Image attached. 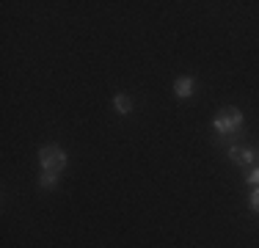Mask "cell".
<instances>
[{
	"label": "cell",
	"instance_id": "obj_6",
	"mask_svg": "<svg viewBox=\"0 0 259 248\" xmlns=\"http://www.w3.org/2000/svg\"><path fill=\"white\" fill-rule=\"evenodd\" d=\"M58 179H61V174L41 171V174H39V188H41V190H53L55 185H58Z\"/></svg>",
	"mask_w": 259,
	"mask_h": 248
},
{
	"label": "cell",
	"instance_id": "obj_9",
	"mask_svg": "<svg viewBox=\"0 0 259 248\" xmlns=\"http://www.w3.org/2000/svg\"><path fill=\"white\" fill-rule=\"evenodd\" d=\"M226 157H229V160H232V163H237V157H240V149H237V146H234V144H232L229 149H226Z\"/></svg>",
	"mask_w": 259,
	"mask_h": 248
},
{
	"label": "cell",
	"instance_id": "obj_10",
	"mask_svg": "<svg viewBox=\"0 0 259 248\" xmlns=\"http://www.w3.org/2000/svg\"><path fill=\"white\" fill-rule=\"evenodd\" d=\"M256 160H259V152H256Z\"/></svg>",
	"mask_w": 259,
	"mask_h": 248
},
{
	"label": "cell",
	"instance_id": "obj_1",
	"mask_svg": "<svg viewBox=\"0 0 259 248\" xmlns=\"http://www.w3.org/2000/svg\"><path fill=\"white\" fill-rule=\"evenodd\" d=\"M243 110L240 108H224L218 116L212 119V130L215 135H221V138H232V135H237L240 130H243Z\"/></svg>",
	"mask_w": 259,
	"mask_h": 248
},
{
	"label": "cell",
	"instance_id": "obj_7",
	"mask_svg": "<svg viewBox=\"0 0 259 248\" xmlns=\"http://www.w3.org/2000/svg\"><path fill=\"white\" fill-rule=\"evenodd\" d=\"M248 207L251 213L259 215V188H251V196H248Z\"/></svg>",
	"mask_w": 259,
	"mask_h": 248
},
{
	"label": "cell",
	"instance_id": "obj_5",
	"mask_svg": "<svg viewBox=\"0 0 259 248\" xmlns=\"http://www.w3.org/2000/svg\"><path fill=\"white\" fill-rule=\"evenodd\" d=\"M256 163V152L254 149H240V157H237V169H251V166Z\"/></svg>",
	"mask_w": 259,
	"mask_h": 248
},
{
	"label": "cell",
	"instance_id": "obj_2",
	"mask_svg": "<svg viewBox=\"0 0 259 248\" xmlns=\"http://www.w3.org/2000/svg\"><path fill=\"white\" fill-rule=\"evenodd\" d=\"M39 166H41V171L61 174V171L66 169V166H69V154H66L61 146L47 144V146H41V149H39Z\"/></svg>",
	"mask_w": 259,
	"mask_h": 248
},
{
	"label": "cell",
	"instance_id": "obj_3",
	"mask_svg": "<svg viewBox=\"0 0 259 248\" xmlns=\"http://www.w3.org/2000/svg\"><path fill=\"white\" fill-rule=\"evenodd\" d=\"M196 91V77H190V74H185V77H177L174 80V94L180 99H190Z\"/></svg>",
	"mask_w": 259,
	"mask_h": 248
},
{
	"label": "cell",
	"instance_id": "obj_4",
	"mask_svg": "<svg viewBox=\"0 0 259 248\" xmlns=\"http://www.w3.org/2000/svg\"><path fill=\"white\" fill-rule=\"evenodd\" d=\"M113 108H116V113H121V116H130V113H133V99H130V94L119 91V94L113 97Z\"/></svg>",
	"mask_w": 259,
	"mask_h": 248
},
{
	"label": "cell",
	"instance_id": "obj_8",
	"mask_svg": "<svg viewBox=\"0 0 259 248\" xmlns=\"http://www.w3.org/2000/svg\"><path fill=\"white\" fill-rule=\"evenodd\" d=\"M245 182H248L251 188H259V166H256V169H251V171H248V177H245Z\"/></svg>",
	"mask_w": 259,
	"mask_h": 248
}]
</instances>
